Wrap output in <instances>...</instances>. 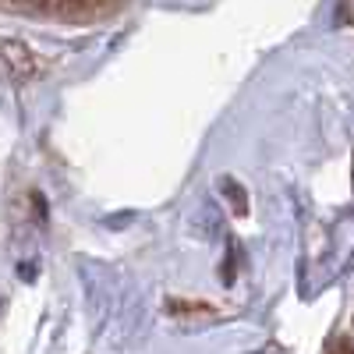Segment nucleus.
<instances>
[{
    "instance_id": "nucleus-1",
    "label": "nucleus",
    "mask_w": 354,
    "mask_h": 354,
    "mask_svg": "<svg viewBox=\"0 0 354 354\" xmlns=\"http://www.w3.org/2000/svg\"><path fill=\"white\" fill-rule=\"evenodd\" d=\"M0 53H4V61L11 68L15 78H32L36 75V61H32V50L25 43H0Z\"/></svg>"
},
{
    "instance_id": "nucleus-2",
    "label": "nucleus",
    "mask_w": 354,
    "mask_h": 354,
    "mask_svg": "<svg viewBox=\"0 0 354 354\" xmlns=\"http://www.w3.org/2000/svg\"><path fill=\"white\" fill-rule=\"evenodd\" d=\"M216 188L227 195V202H230L234 216H248V195H245V188H241L238 181H234V177H220Z\"/></svg>"
},
{
    "instance_id": "nucleus-3",
    "label": "nucleus",
    "mask_w": 354,
    "mask_h": 354,
    "mask_svg": "<svg viewBox=\"0 0 354 354\" xmlns=\"http://www.w3.org/2000/svg\"><path fill=\"white\" fill-rule=\"evenodd\" d=\"M64 4H68V8H75V4H85V0H64Z\"/></svg>"
},
{
    "instance_id": "nucleus-4",
    "label": "nucleus",
    "mask_w": 354,
    "mask_h": 354,
    "mask_svg": "<svg viewBox=\"0 0 354 354\" xmlns=\"http://www.w3.org/2000/svg\"><path fill=\"white\" fill-rule=\"evenodd\" d=\"M28 4H43V0H28Z\"/></svg>"
}]
</instances>
